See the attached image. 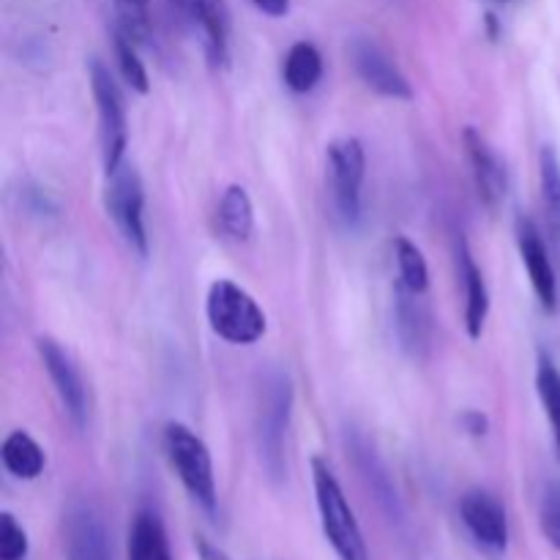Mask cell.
I'll return each instance as SVG.
<instances>
[{"instance_id":"ffe728a7","label":"cell","mask_w":560,"mask_h":560,"mask_svg":"<svg viewBox=\"0 0 560 560\" xmlns=\"http://www.w3.org/2000/svg\"><path fill=\"white\" fill-rule=\"evenodd\" d=\"M282 77H284V85H288L293 93L315 91L317 82H320L323 77V58L320 52H317L315 44L310 42L293 44V47L288 49V55H284Z\"/></svg>"},{"instance_id":"7402d4cb","label":"cell","mask_w":560,"mask_h":560,"mask_svg":"<svg viewBox=\"0 0 560 560\" xmlns=\"http://www.w3.org/2000/svg\"><path fill=\"white\" fill-rule=\"evenodd\" d=\"M202 38H206V52L213 66H224L230 58V11L224 0H206L197 20Z\"/></svg>"},{"instance_id":"1f68e13d","label":"cell","mask_w":560,"mask_h":560,"mask_svg":"<svg viewBox=\"0 0 560 560\" xmlns=\"http://www.w3.org/2000/svg\"><path fill=\"white\" fill-rule=\"evenodd\" d=\"M197 556H200V560H230L228 552L219 550L217 545H211L208 539H197Z\"/></svg>"},{"instance_id":"ba28073f","label":"cell","mask_w":560,"mask_h":560,"mask_svg":"<svg viewBox=\"0 0 560 560\" xmlns=\"http://www.w3.org/2000/svg\"><path fill=\"white\" fill-rule=\"evenodd\" d=\"M459 520L481 552L492 558L506 556L509 550V514L506 506L487 490H468L459 498Z\"/></svg>"},{"instance_id":"cb8c5ba5","label":"cell","mask_w":560,"mask_h":560,"mask_svg":"<svg viewBox=\"0 0 560 560\" xmlns=\"http://www.w3.org/2000/svg\"><path fill=\"white\" fill-rule=\"evenodd\" d=\"M536 392H539L541 408L552 430V443L560 459V370L550 355H539V370H536Z\"/></svg>"},{"instance_id":"2e32d148","label":"cell","mask_w":560,"mask_h":560,"mask_svg":"<svg viewBox=\"0 0 560 560\" xmlns=\"http://www.w3.org/2000/svg\"><path fill=\"white\" fill-rule=\"evenodd\" d=\"M348 448L355 459V468H359V474L364 476L366 487H370V492L375 495L377 506L392 517V523H399V520H402V506H399V498L392 485V476H388L386 465L381 463L375 448L370 446V441H366L364 435L350 438Z\"/></svg>"},{"instance_id":"d4e9b609","label":"cell","mask_w":560,"mask_h":560,"mask_svg":"<svg viewBox=\"0 0 560 560\" xmlns=\"http://www.w3.org/2000/svg\"><path fill=\"white\" fill-rule=\"evenodd\" d=\"M113 49H115V60H118V71H120V77H124L126 85L137 93L151 91L145 63H142L140 55H137V42H131V38L126 36L120 27H115Z\"/></svg>"},{"instance_id":"484cf974","label":"cell","mask_w":560,"mask_h":560,"mask_svg":"<svg viewBox=\"0 0 560 560\" xmlns=\"http://www.w3.org/2000/svg\"><path fill=\"white\" fill-rule=\"evenodd\" d=\"M118 27L131 38L142 44L151 36V0H113Z\"/></svg>"},{"instance_id":"e0dca14e","label":"cell","mask_w":560,"mask_h":560,"mask_svg":"<svg viewBox=\"0 0 560 560\" xmlns=\"http://www.w3.org/2000/svg\"><path fill=\"white\" fill-rule=\"evenodd\" d=\"M539 184H541V206H545L547 233H550V246L560 262V156L552 145L541 148Z\"/></svg>"},{"instance_id":"d6986e66","label":"cell","mask_w":560,"mask_h":560,"mask_svg":"<svg viewBox=\"0 0 560 560\" xmlns=\"http://www.w3.org/2000/svg\"><path fill=\"white\" fill-rule=\"evenodd\" d=\"M129 560H170L167 534L156 512L142 509L129 528Z\"/></svg>"},{"instance_id":"f546056e","label":"cell","mask_w":560,"mask_h":560,"mask_svg":"<svg viewBox=\"0 0 560 560\" xmlns=\"http://www.w3.org/2000/svg\"><path fill=\"white\" fill-rule=\"evenodd\" d=\"M463 427L470 432V435H485L487 432V416H481L479 410H468V413L463 416Z\"/></svg>"},{"instance_id":"f1b7e54d","label":"cell","mask_w":560,"mask_h":560,"mask_svg":"<svg viewBox=\"0 0 560 560\" xmlns=\"http://www.w3.org/2000/svg\"><path fill=\"white\" fill-rule=\"evenodd\" d=\"M170 3H173V9H178V14L184 16V20H189L191 25H197L206 0H170Z\"/></svg>"},{"instance_id":"3957f363","label":"cell","mask_w":560,"mask_h":560,"mask_svg":"<svg viewBox=\"0 0 560 560\" xmlns=\"http://www.w3.org/2000/svg\"><path fill=\"white\" fill-rule=\"evenodd\" d=\"M164 452H167L170 465L178 474L180 485L189 492L191 501L208 514L217 517L219 509V492H217V476H213V459L208 446L197 432H191L186 424L164 427Z\"/></svg>"},{"instance_id":"4fadbf2b","label":"cell","mask_w":560,"mask_h":560,"mask_svg":"<svg viewBox=\"0 0 560 560\" xmlns=\"http://www.w3.org/2000/svg\"><path fill=\"white\" fill-rule=\"evenodd\" d=\"M465 151H468V162L474 167L476 189H479V197L485 200V206L498 208L503 200H506L509 189V175L506 167H503L501 156L490 148V142L479 135L476 129L463 131Z\"/></svg>"},{"instance_id":"ac0fdd59","label":"cell","mask_w":560,"mask_h":560,"mask_svg":"<svg viewBox=\"0 0 560 560\" xmlns=\"http://www.w3.org/2000/svg\"><path fill=\"white\" fill-rule=\"evenodd\" d=\"M0 459H3V468L20 481L38 479L44 474V465H47L42 446L22 430L5 435L3 446H0Z\"/></svg>"},{"instance_id":"30bf717a","label":"cell","mask_w":560,"mask_h":560,"mask_svg":"<svg viewBox=\"0 0 560 560\" xmlns=\"http://www.w3.org/2000/svg\"><path fill=\"white\" fill-rule=\"evenodd\" d=\"M517 246L520 257H523V266L528 271L530 284H534V293L539 299V304L545 306V312L558 310V271L556 260H552V252L547 246L545 235L536 228L534 219L520 217L517 219Z\"/></svg>"},{"instance_id":"8992f818","label":"cell","mask_w":560,"mask_h":560,"mask_svg":"<svg viewBox=\"0 0 560 560\" xmlns=\"http://www.w3.org/2000/svg\"><path fill=\"white\" fill-rule=\"evenodd\" d=\"M91 77V91L96 98L98 113V137H102V159L104 173H113L126 162V145H129V126H126V102L120 85L115 82L113 71L98 58L88 66Z\"/></svg>"},{"instance_id":"8fae6325","label":"cell","mask_w":560,"mask_h":560,"mask_svg":"<svg viewBox=\"0 0 560 560\" xmlns=\"http://www.w3.org/2000/svg\"><path fill=\"white\" fill-rule=\"evenodd\" d=\"M36 350L38 355H42V364L44 370H47L49 381H52L55 394H58L66 416L74 421V427H80L82 430L88 421V392H85V383H82L80 370H77L71 355L66 353L55 339L42 337L36 342Z\"/></svg>"},{"instance_id":"5bb4252c","label":"cell","mask_w":560,"mask_h":560,"mask_svg":"<svg viewBox=\"0 0 560 560\" xmlns=\"http://www.w3.org/2000/svg\"><path fill=\"white\" fill-rule=\"evenodd\" d=\"M457 279L465 295V331L470 339H479L490 317V290L465 238L457 241Z\"/></svg>"},{"instance_id":"7a4b0ae2","label":"cell","mask_w":560,"mask_h":560,"mask_svg":"<svg viewBox=\"0 0 560 560\" xmlns=\"http://www.w3.org/2000/svg\"><path fill=\"white\" fill-rule=\"evenodd\" d=\"M293 416V383L288 372H268L260 392V413H257V438H260V459L273 481L288 476V432Z\"/></svg>"},{"instance_id":"5b68a950","label":"cell","mask_w":560,"mask_h":560,"mask_svg":"<svg viewBox=\"0 0 560 560\" xmlns=\"http://www.w3.org/2000/svg\"><path fill=\"white\" fill-rule=\"evenodd\" d=\"M366 175V153L355 137L328 142L326 178L331 195L334 219L345 228H355L361 219V189Z\"/></svg>"},{"instance_id":"6da1fadb","label":"cell","mask_w":560,"mask_h":560,"mask_svg":"<svg viewBox=\"0 0 560 560\" xmlns=\"http://www.w3.org/2000/svg\"><path fill=\"white\" fill-rule=\"evenodd\" d=\"M312 487H315L317 514H320L323 536L337 552L339 560H370L364 534L355 520L353 506L345 498L342 485L326 459H312Z\"/></svg>"},{"instance_id":"4dcf8cb0","label":"cell","mask_w":560,"mask_h":560,"mask_svg":"<svg viewBox=\"0 0 560 560\" xmlns=\"http://www.w3.org/2000/svg\"><path fill=\"white\" fill-rule=\"evenodd\" d=\"M252 3H255L257 9L268 16H282V14H288V9H290V0H252Z\"/></svg>"},{"instance_id":"9a60e30c","label":"cell","mask_w":560,"mask_h":560,"mask_svg":"<svg viewBox=\"0 0 560 560\" xmlns=\"http://www.w3.org/2000/svg\"><path fill=\"white\" fill-rule=\"evenodd\" d=\"M66 558L69 560H113L102 517L93 509L77 506L66 520Z\"/></svg>"},{"instance_id":"603a6c76","label":"cell","mask_w":560,"mask_h":560,"mask_svg":"<svg viewBox=\"0 0 560 560\" xmlns=\"http://www.w3.org/2000/svg\"><path fill=\"white\" fill-rule=\"evenodd\" d=\"M394 260H397V273L399 284H405L413 293L424 295L427 288H430V266H427V257L419 246L410 238L399 235L394 241Z\"/></svg>"},{"instance_id":"83f0119b","label":"cell","mask_w":560,"mask_h":560,"mask_svg":"<svg viewBox=\"0 0 560 560\" xmlns=\"http://www.w3.org/2000/svg\"><path fill=\"white\" fill-rule=\"evenodd\" d=\"M539 525L545 539L560 550V485H550L541 495Z\"/></svg>"},{"instance_id":"9c48e42d","label":"cell","mask_w":560,"mask_h":560,"mask_svg":"<svg viewBox=\"0 0 560 560\" xmlns=\"http://www.w3.org/2000/svg\"><path fill=\"white\" fill-rule=\"evenodd\" d=\"M348 52L355 77H359L370 91H375L377 96L394 98V102H408V98H413V88H410L408 77L402 74V69L394 63L392 55H388L375 38H353Z\"/></svg>"},{"instance_id":"4316f807","label":"cell","mask_w":560,"mask_h":560,"mask_svg":"<svg viewBox=\"0 0 560 560\" xmlns=\"http://www.w3.org/2000/svg\"><path fill=\"white\" fill-rule=\"evenodd\" d=\"M31 541L25 528L11 512L0 514V560H25Z\"/></svg>"},{"instance_id":"52a82bcc","label":"cell","mask_w":560,"mask_h":560,"mask_svg":"<svg viewBox=\"0 0 560 560\" xmlns=\"http://www.w3.org/2000/svg\"><path fill=\"white\" fill-rule=\"evenodd\" d=\"M104 206L109 219L118 228L120 238L126 241L135 255H148V230H145V189L142 178L129 162L107 173V189H104Z\"/></svg>"},{"instance_id":"7c38bea8","label":"cell","mask_w":560,"mask_h":560,"mask_svg":"<svg viewBox=\"0 0 560 560\" xmlns=\"http://www.w3.org/2000/svg\"><path fill=\"white\" fill-rule=\"evenodd\" d=\"M394 328L402 350L413 359L430 350L432 342V315L430 306L424 304V295L413 293L405 284L397 282L394 288Z\"/></svg>"},{"instance_id":"44dd1931","label":"cell","mask_w":560,"mask_h":560,"mask_svg":"<svg viewBox=\"0 0 560 560\" xmlns=\"http://www.w3.org/2000/svg\"><path fill=\"white\" fill-rule=\"evenodd\" d=\"M219 224L222 233L233 241H249L255 233V206L244 186L233 184L219 200Z\"/></svg>"},{"instance_id":"277c9868","label":"cell","mask_w":560,"mask_h":560,"mask_svg":"<svg viewBox=\"0 0 560 560\" xmlns=\"http://www.w3.org/2000/svg\"><path fill=\"white\" fill-rule=\"evenodd\" d=\"M206 315L211 331L230 345H255L266 334V312L241 284L217 279L208 290Z\"/></svg>"}]
</instances>
